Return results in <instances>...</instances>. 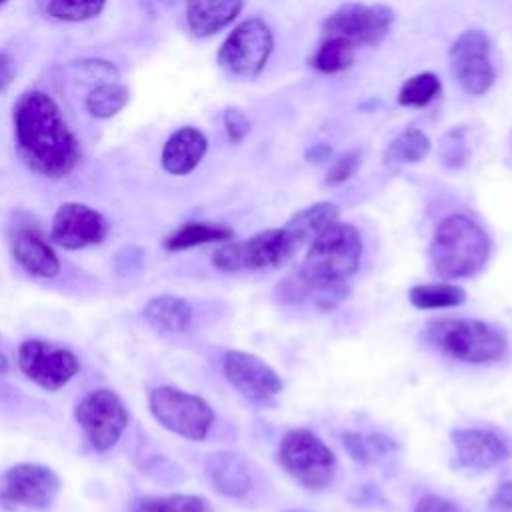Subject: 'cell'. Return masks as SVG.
Segmentation results:
<instances>
[{
	"label": "cell",
	"mask_w": 512,
	"mask_h": 512,
	"mask_svg": "<svg viewBox=\"0 0 512 512\" xmlns=\"http://www.w3.org/2000/svg\"><path fill=\"white\" fill-rule=\"evenodd\" d=\"M334 156V148L330 146V144H314L312 148H308L306 150V154H304V158L308 160V162H314V164H322V162H328L330 158Z\"/></svg>",
	"instance_id": "cell-38"
},
{
	"label": "cell",
	"mask_w": 512,
	"mask_h": 512,
	"mask_svg": "<svg viewBox=\"0 0 512 512\" xmlns=\"http://www.w3.org/2000/svg\"><path fill=\"white\" fill-rule=\"evenodd\" d=\"M20 372L48 392L64 388L80 370L78 356L58 344L30 338L18 348Z\"/></svg>",
	"instance_id": "cell-11"
},
{
	"label": "cell",
	"mask_w": 512,
	"mask_h": 512,
	"mask_svg": "<svg viewBox=\"0 0 512 512\" xmlns=\"http://www.w3.org/2000/svg\"><path fill=\"white\" fill-rule=\"evenodd\" d=\"M450 70L470 96H482L492 88L496 70L490 60V40L482 30H466L452 42Z\"/></svg>",
	"instance_id": "cell-13"
},
{
	"label": "cell",
	"mask_w": 512,
	"mask_h": 512,
	"mask_svg": "<svg viewBox=\"0 0 512 512\" xmlns=\"http://www.w3.org/2000/svg\"><path fill=\"white\" fill-rule=\"evenodd\" d=\"M74 418L96 452H108L128 426V410L112 388L90 390L74 406Z\"/></svg>",
	"instance_id": "cell-10"
},
{
	"label": "cell",
	"mask_w": 512,
	"mask_h": 512,
	"mask_svg": "<svg viewBox=\"0 0 512 512\" xmlns=\"http://www.w3.org/2000/svg\"><path fill=\"white\" fill-rule=\"evenodd\" d=\"M338 206L332 202H316L300 212H296L286 224L292 226L306 242H312L324 228L338 222Z\"/></svg>",
	"instance_id": "cell-26"
},
{
	"label": "cell",
	"mask_w": 512,
	"mask_h": 512,
	"mask_svg": "<svg viewBox=\"0 0 512 512\" xmlns=\"http://www.w3.org/2000/svg\"><path fill=\"white\" fill-rule=\"evenodd\" d=\"M148 406L162 428L186 440H204L214 424V410L204 398L174 386L150 390Z\"/></svg>",
	"instance_id": "cell-7"
},
{
	"label": "cell",
	"mask_w": 512,
	"mask_h": 512,
	"mask_svg": "<svg viewBox=\"0 0 512 512\" xmlns=\"http://www.w3.org/2000/svg\"><path fill=\"white\" fill-rule=\"evenodd\" d=\"M426 340L442 354L466 362L488 364L506 354L508 340L492 324L476 318H438L426 324Z\"/></svg>",
	"instance_id": "cell-4"
},
{
	"label": "cell",
	"mask_w": 512,
	"mask_h": 512,
	"mask_svg": "<svg viewBox=\"0 0 512 512\" xmlns=\"http://www.w3.org/2000/svg\"><path fill=\"white\" fill-rule=\"evenodd\" d=\"M362 164V158L356 150H350V152H344L340 154L328 168L326 172V178H324V184L328 186H338V184H344L346 180H350L356 170L360 168Z\"/></svg>",
	"instance_id": "cell-31"
},
{
	"label": "cell",
	"mask_w": 512,
	"mask_h": 512,
	"mask_svg": "<svg viewBox=\"0 0 512 512\" xmlns=\"http://www.w3.org/2000/svg\"><path fill=\"white\" fill-rule=\"evenodd\" d=\"M306 240L292 226L262 230L246 240L224 244L214 250L212 264L222 272L274 270L284 266Z\"/></svg>",
	"instance_id": "cell-5"
},
{
	"label": "cell",
	"mask_w": 512,
	"mask_h": 512,
	"mask_svg": "<svg viewBox=\"0 0 512 512\" xmlns=\"http://www.w3.org/2000/svg\"><path fill=\"white\" fill-rule=\"evenodd\" d=\"M344 446H346L348 454H350L356 462L366 464V462L372 460V452H370L368 442H366L364 436H360V434H356V432H346V434H344Z\"/></svg>",
	"instance_id": "cell-33"
},
{
	"label": "cell",
	"mask_w": 512,
	"mask_h": 512,
	"mask_svg": "<svg viewBox=\"0 0 512 512\" xmlns=\"http://www.w3.org/2000/svg\"><path fill=\"white\" fill-rule=\"evenodd\" d=\"M490 508L494 512H512V482H504L496 488L490 498Z\"/></svg>",
	"instance_id": "cell-35"
},
{
	"label": "cell",
	"mask_w": 512,
	"mask_h": 512,
	"mask_svg": "<svg viewBox=\"0 0 512 512\" xmlns=\"http://www.w3.org/2000/svg\"><path fill=\"white\" fill-rule=\"evenodd\" d=\"M10 252L30 276L50 280L60 274V260L38 228L18 226L10 238Z\"/></svg>",
	"instance_id": "cell-16"
},
{
	"label": "cell",
	"mask_w": 512,
	"mask_h": 512,
	"mask_svg": "<svg viewBox=\"0 0 512 512\" xmlns=\"http://www.w3.org/2000/svg\"><path fill=\"white\" fill-rule=\"evenodd\" d=\"M130 100V92L126 86L118 82H104L92 88L86 96V110L90 116L98 120H108L116 116Z\"/></svg>",
	"instance_id": "cell-25"
},
{
	"label": "cell",
	"mask_w": 512,
	"mask_h": 512,
	"mask_svg": "<svg viewBox=\"0 0 512 512\" xmlns=\"http://www.w3.org/2000/svg\"><path fill=\"white\" fill-rule=\"evenodd\" d=\"M414 512H462L454 502L436 496V494H424L418 502Z\"/></svg>",
	"instance_id": "cell-34"
},
{
	"label": "cell",
	"mask_w": 512,
	"mask_h": 512,
	"mask_svg": "<svg viewBox=\"0 0 512 512\" xmlns=\"http://www.w3.org/2000/svg\"><path fill=\"white\" fill-rule=\"evenodd\" d=\"M244 0H186V24L188 30L206 38L236 20L242 12Z\"/></svg>",
	"instance_id": "cell-20"
},
{
	"label": "cell",
	"mask_w": 512,
	"mask_h": 512,
	"mask_svg": "<svg viewBox=\"0 0 512 512\" xmlns=\"http://www.w3.org/2000/svg\"><path fill=\"white\" fill-rule=\"evenodd\" d=\"M108 220L94 208L80 202L58 206L50 226V238L64 250H80L104 242Z\"/></svg>",
	"instance_id": "cell-14"
},
{
	"label": "cell",
	"mask_w": 512,
	"mask_h": 512,
	"mask_svg": "<svg viewBox=\"0 0 512 512\" xmlns=\"http://www.w3.org/2000/svg\"><path fill=\"white\" fill-rule=\"evenodd\" d=\"M204 498L194 494H166V496H140L132 502L130 512H206Z\"/></svg>",
	"instance_id": "cell-28"
},
{
	"label": "cell",
	"mask_w": 512,
	"mask_h": 512,
	"mask_svg": "<svg viewBox=\"0 0 512 512\" xmlns=\"http://www.w3.org/2000/svg\"><path fill=\"white\" fill-rule=\"evenodd\" d=\"M16 78V64L14 58L6 52H0V94H4Z\"/></svg>",
	"instance_id": "cell-36"
},
{
	"label": "cell",
	"mask_w": 512,
	"mask_h": 512,
	"mask_svg": "<svg viewBox=\"0 0 512 512\" xmlns=\"http://www.w3.org/2000/svg\"><path fill=\"white\" fill-rule=\"evenodd\" d=\"M442 90V84L434 72H420L410 76L398 90V104L408 108H422L430 104Z\"/></svg>",
	"instance_id": "cell-29"
},
{
	"label": "cell",
	"mask_w": 512,
	"mask_h": 512,
	"mask_svg": "<svg viewBox=\"0 0 512 512\" xmlns=\"http://www.w3.org/2000/svg\"><path fill=\"white\" fill-rule=\"evenodd\" d=\"M490 258V238L466 214H450L436 226L430 242V262L436 276L458 280L474 276Z\"/></svg>",
	"instance_id": "cell-3"
},
{
	"label": "cell",
	"mask_w": 512,
	"mask_h": 512,
	"mask_svg": "<svg viewBox=\"0 0 512 512\" xmlns=\"http://www.w3.org/2000/svg\"><path fill=\"white\" fill-rule=\"evenodd\" d=\"M142 314L152 328L168 334H182L192 326L194 308L182 296L160 294L148 300Z\"/></svg>",
	"instance_id": "cell-21"
},
{
	"label": "cell",
	"mask_w": 512,
	"mask_h": 512,
	"mask_svg": "<svg viewBox=\"0 0 512 512\" xmlns=\"http://www.w3.org/2000/svg\"><path fill=\"white\" fill-rule=\"evenodd\" d=\"M278 458L284 470L304 488H326L336 472L334 452L310 430H288L278 446Z\"/></svg>",
	"instance_id": "cell-6"
},
{
	"label": "cell",
	"mask_w": 512,
	"mask_h": 512,
	"mask_svg": "<svg viewBox=\"0 0 512 512\" xmlns=\"http://www.w3.org/2000/svg\"><path fill=\"white\" fill-rule=\"evenodd\" d=\"M362 238L352 224L334 222L312 242L302 264L276 284V298L286 304L312 302L328 312L350 294V278L358 272Z\"/></svg>",
	"instance_id": "cell-1"
},
{
	"label": "cell",
	"mask_w": 512,
	"mask_h": 512,
	"mask_svg": "<svg viewBox=\"0 0 512 512\" xmlns=\"http://www.w3.org/2000/svg\"><path fill=\"white\" fill-rule=\"evenodd\" d=\"M60 492L58 474L36 462L10 466L0 478V512L48 510Z\"/></svg>",
	"instance_id": "cell-8"
},
{
	"label": "cell",
	"mask_w": 512,
	"mask_h": 512,
	"mask_svg": "<svg viewBox=\"0 0 512 512\" xmlns=\"http://www.w3.org/2000/svg\"><path fill=\"white\" fill-rule=\"evenodd\" d=\"M456 460L472 470H488L508 458V448L500 436L482 428H460L452 432Z\"/></svg>",
	"instance_id": "cell-17"
},
{
	"label": "cell",
	"mask_w": 512,
	"mask_h": 512,
	"mask_svg": "<svg viewBox=\"0 0 512 512\" xmlns=\"http://www.w3.org/2000/svg\"><path fill=\"white\" fill-rule=\"evenodd\" d=\"M224 128H226L230 142L240 144L250 132V120L240 108L230 106L224 110Z\"/></svg>",
	"instance_id": "cell-32"
},
{
	"label": "cell",
	"mask_w": 512,
	"mask_h": 512,
	"mask_svg": "<svg viewBox=\"0 0 512 512\" xmlns=\"http://www.w3.org/2000/svg\"><path fill=\"white\" fill-rule=\"evenodd\" d=\"M272 48L274 36L270 26L260 18H246L224 38L216 58L230 74L254 78L264 70Z\"/></svg>",
	"instance_id": "cell-9"
},
{
	"label": "cell",
	"mask_w": 512,
	"mask_h": 512,
	"mask_svg": "<svg viewBox=\"0 0 512 512\" xmlns=\"http://www.w3.org/2000/svg\"><path fill=\"white\" fill-rule=\"evenodd\" d=\"M394 24V10L386 4L346 2L322 22L326 36H342L358 46H378Z\"/></svg>",
	"instance_id": "cell-12"
},
{
	"label": "cell",
	"mask_w": 512,
	"mask_h": 512,
	"mask_svg": "<svg viewBox=\"0 0 512 512\" xmlns=\"http://www.w3.org/2000/svg\"><path fill=\"white\" fill-rule=\"evenodd\" d=\"M2 2H6V0H0V4H2Z\"/></svg>",
	"instance_id": "cell-40"
},
{
	"label": "cell",
	"mask_w": 512,
	"mask_h": 512,
	"mask_svg": "<svg viewBox=\"0 0 512 512\" xmlns=\"http://www.w3.org/2000/svg\"><path fill=\"white\" fill-rule=\"evenodd\" d=\"M222 372L232 388L256 402H264L282 392L280 376L250 352L228 350L222 360Z\"/></svg>",
	"instance_id": "cell-15"
},
{
	"label": "cell",
	"mask_w": 512,
	"mask_h": 512,
	"mask_svg": "<svg viewBox=\"0 0 512 512\" xmlns=\"http://www.w3.org/2000/svg\"><path fill=\"white\" fill-rule=\"evenodd\" d=\"M178 2H182V0H140V8L148 14V16H160V14H164L166 10H170V8H174Z\"/></svg>",
	"instance_id": "cell-37"
},
{
	"label": "cell",
	"mask_w": 512,
	"mask_h": 512,
	"mask_svg": "<svg viewBox=\"0 0 512 512\" xmlns=\"http://www.w3.org/2000/svg\"><path fill=\"white\" fill-rule=\"evenodd\" d=\"M234 238V230L218 224H206V222H186L174 232L168 234L164 240V248L168 252H180L188 250L200 244H216L226 242Z\"/></svg>",
	"instance_id": "cell-22"
},
{
	"label": "cell",
	"mask_w": 512,
	"mask_h": 512,
	"mask_svg": "<svg viewBox=\"0 0 512 512\" xmlns=\"http://www.w3.org/2000/svg\"><path fill=\"white\" fill-rule=\"evenodd\" d=\"M106 6V0H48L46 10L60 22H86L96 18Z\"/></svg>",
	"instance_id": "cell-30"
},
{
	"label": "cell",
	"mask_w": 512,
	"mask_h": 512,
	"mask_svg": "<svg viewBox=\"0 0 512 512\" xmlns=\"http://www.w3.org/2000/svg\"><path fill=\"white\" fill-rule=\"evenodd\" d=\"M208 150V140L204 132L192 126H182L170 134L162 148V168L172 176L190 174Z\"/></svg>",
	"instance_id": "cell-18"
},
{
	"label": "cell",
	"mask_w": 512,
	"mask_h": 512,
	"mask_svg": "<svg viewBox=\"0 0 512 512\" xmlns=\"http://www.w3.org/2000/svg\"><path fill=\"white\" fill-rule=\"evenodd\" d=\"M206 474L212 486L228 498H244L252 490V474L242 456L234 452H212L206 456Z\"/></svg>",
	"instance_id": "cell-19"
},
{
	"label": "cell",
	"mask_w": 512,
	"mask_h": 512,
	"mask_svg": "<svg viewBox=\"0 0 512 512\" xmlns=\"http://www.w3.org/2000/svg\"><path fill=\"white\" fill-rule=\"evenodd\" d=\"M430 146V138L422 130L408 128L388 144L384 158L388 164H414L430 152Z\"/></svg>",
	"instance_id": "cell-27"
},
{
	"label": "cell",
	"mask_w": 512,
	"mask_h": 512,
	"mask_svg": "<svg viewBox=\"0 0 512 512\" xmlns=\"http://www.w3.org/2000/svg\"><path fill=\"white\" fill-rule=\"evenodd\" d=\"M356 46L342 36H326L310 58V66L322 74H338L354 64Z\"/></svg>",
	"instance_id": "cell-24"
},
{
	"label": "cell",
	"mask_w": 512,
	"mask_h": 512,
	"mask_svg": "<svg viewBox=\"0 0 512 512\" xmlns=\"http://www.w3.org/2000/svg\"><path fill=\"white\" fill-rule=\"evenodd\" d=\"M10 370V362L4 352H0V374H6Z\"/></svg>",
	"instance_id": "cell-39"
},
{
	"label": "cell",
	"mask_w": 512,
	"mask_h": 512,
	"mask_svg": "<svg viewBox=\"0 0 512 512\" xmlns=\"http://www.w3.org/2000/svg\"><path fill=\"white\" fill-rule=\"evenodd\" d=\"M12 126L18 154L32 172L60 180L78 166V140L46 92H22L12 108Z\"/></svg>",
	"instance_id": "cell-2"
},
{
	"label": "cell",
	"mask_w": 512,
	"mask_h": 512,
	"mask_svg": "<svg viewBox=\"0 0 512 512\" xmlns=\"http://www.w3.org/2000/svg\"><path fill=\"white\" fill-rule=\"evenodd\" d=\"M408 300L412 306L420 310L434 308H454L466 302V290L452 282H428L416 284L408 292Z\"/></svg>",
	"instance_id": "cell-23"
}]
</instances>
